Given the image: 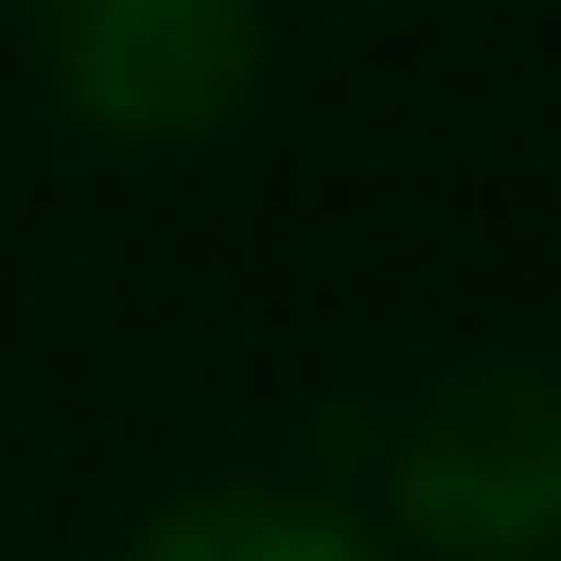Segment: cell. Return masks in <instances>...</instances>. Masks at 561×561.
<instances>
[{"instance_id": "cell-1", "label": "cell", "mask_w": 561, "mask_h": 561, "mask_svg": "<svg viewBox=\"0 0 561 561\" xmlns=\"http://www.w3.org/2000/svg\"><path fill=\"white\" fill-rule=\"evenodd\" d=\"M396 561H561V357L485 345L421 370L370 421V497Z\"/></svg>"}, {"instance_id": "cell-2", "label": "cell", "mask_w": 561, "mask_h": 561, "mask_svg": "<svg viewBox=\"0 0 561 561\" xmlns=\"http://www.w3.org/2000/svg\"><path fill=\"white\" fill-rule=\"evenodd\" d=\"M38 103L128 167L205 153L268 90V0H26Z\"/></svg>"}, {"instance_id": "cell-3", "label": "cell", "mask_w": 561, "mask_h": 561, "mask_svg": "<svg viewBox=\"0 0 561 561\" xmlns=\"http://www.w3.org/2000/svg\"><path fill=\"white\" fill-rule=\"evenodd\" d=\"M103 561H396L332 472H205L167 485Z\"/></svg>"}]
</instances>
